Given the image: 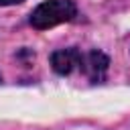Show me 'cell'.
Segmentation results:
<instances>
[{
    "instance_id": "obj_1",
    "label": "cell",
    "mask_w": 130,
    "mask_h": 130,
    "mask_svg": "<svg viewBox=\"0 0 130 130\" xmlns=\"http://www.w3.org/2000/svg\"><path fill=\"white\" fill-rule=\"evenodd\" d=\"M77 14V8L73 4V0H47L43 4H39L32 12H30V26L45 30L51 26H57L61 22H69L73 20Z\"/></svg>"
},
{
    "instance_id": "obj_2",
    "label": "cell",
    "mask_w": 130,
    "mask_h": 130,
    "mask_svg": "<svg viewBox=\"0 0 130 130\" xmlns=\"http://www.w3.org/2000/svg\"><path fill=\"white\" fill-rule=\"evenodd\" d=\"M81 61H83V55L75 47L59 49L51 55V65H53L55 73H59V75H69L73 69L81 67Z\"/></svg>"
},
{
    "instance_id": "obj_3",
    "label": "cell",
    "mask_w": 130,
    "mask_h": 130,
    "mask_svg": "<svg viewBox=\"0 0 130 130\" xmlns=\"http://www.w3.org/2000/svg\"><path fill=\"white\" fill-rule=\"evenodd\" d=\"M81 67H83V71L87 73V77L93 83H102L106 79V73H108V67H110V59L102 51H89L83 57Z\"/></svg>"
},
{
    "instance_id": "obj_4",
    "label": "cell",
    "mask_w": 130,
    "mask_h": 130,
    "mask_svg": "<svg viewBox=\"0 0 130 130\" xmlns=\"http://www.w3.org/2000/svg\"><path fill=\"white\" fill-rule=\"evenodd\" d=\"M22 0H0V6H12V4H20Z\"/></svg>"
}]
</instances>
